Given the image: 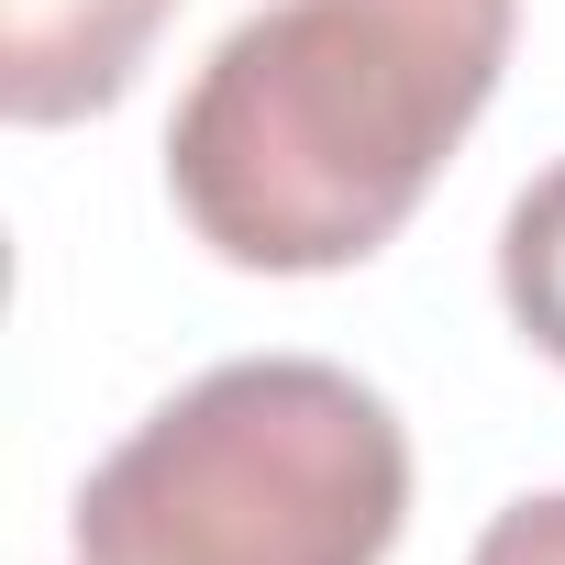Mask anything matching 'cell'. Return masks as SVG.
Masks as SVG:
<instances>
[{
    "label": "cell",
    "instance_id": "cell-1",
    "mask_svg": "<svg viewBox=\"0 0 565 565\" xmlns=\"http://www.w3.org/2000/svg\"><path fill=\"white\" fill-rule=\"evenodd\" d=\"M521 0H266L244 12L178 122L167 189L222 266L333 277L366 266L510 67Z\"/></svg>",
    "mask_w": 565,
    "mask_h": 565
},
{
    "label": "cell",
    "instance_id": "cell-4",
    "mask_svg": "<svg viewBox=\"0 0 565 565\" xmlns=\"http://www.w3.org/2000/svg\"><path fill=\"white\" fill-rule=\"evenodd\" d=\"M499 300H510V322L565 366V167H543V178L510 200V222H499Z\"/></svg>",
    "mask_w": 565,
    "mask_h": 565
},
{
    "label": "cell",
    "instance_id": "cell-2",
    "mask_svg": "<svg viewBox=\"0 0 565 565\" xmlns=\"http://www.w3.org/2000/svg\"><path fill=\"white\" fill-rule=\"evenodd\" d=\"M411 521L399 411L322 355H244L145 411L78 488V565H388Z\"/></svg>",
    "mask_w": 565,
    "mask_h": 565
},
{
    "label": "cell",
    "instance_id": "cell-5",
    "mask_svg": "<svg viewBox=\"0 0 565 565\" xmlns=\"http://www.w3.org/2000/svg\"><path fill=\"white\" fill-rule=\"evenodd\" d=\"M466 565H565V488L510 499V510L477 532V554H466Z\"/></svg>",
    "mask_w": 565,
    "mask_h": 565
},
{
    "label": "cell",
    "instance_id": "cell-3",
    "mask_svg": "<svg viewBox=\"0 0 565 565\" xmlns=\"http://www.w3.org/2000/svg\"><path fill=\"white\" fill-rule=\"evenodd\" d=\"M178 0H0V111L78 122L134 89Z\"/></svg>",
    "mask_w": 565,
    "mask_h": 565
}]
</instances>
